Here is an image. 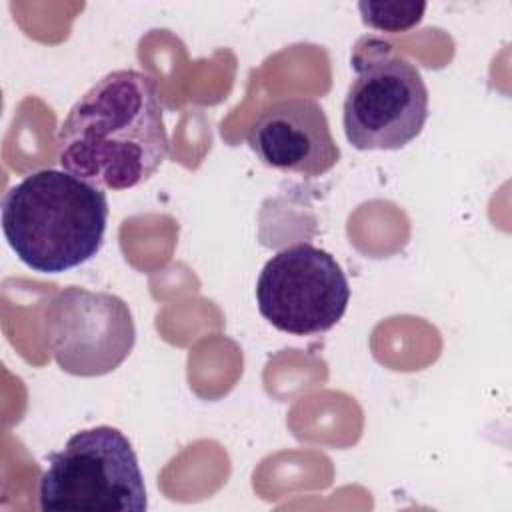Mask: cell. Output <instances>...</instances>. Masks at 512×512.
Segmentation results:
<instances>
[{"mask_svg":"<svg viewBox=\"0 0 512 512\" xmlns=\"http://www.w3.org/2000/svg\"><path fill=\"white\" fill-rule=\"evenodd\" d=\"M56 144L62 168L98 188L146 182L170 152L154 78L132 68L102 76L74 102Z\"/></svg>","mask_w":512,"mask_h":512,"instance_id":"1","label":"cell"},{"mask_svg":"<svg viewBox=\"0 0 512 512\" xmlns=\"http://www.w3.org/2000/svg\"><path fill=\"white\" fill-rule=\"evenodd\" d=\"M108 200L102 188L44 168L14 184L2 198V232L28 268L44 274L72 270L104 244Z\"/></svg>","mask_w":512,"mask_h":512,"instance_id":"2","label":"cell"},{"mask_svg":"<svg viewBox=\"0 0 512 512\" xmlns=\"http://www.w3.org/2000/svg\"><path fill=\"white\" fill-rule=\"evenodd\" d=\"M44 512H142L144 476L130 440L114 426L72 434L48 456L38 486Z\"/></svg>","mask_w":512,"mask_h":512,"instance_id":"3","label":"cell"},{"mask_svg":"<svg viewBox=\"0 0 512 512\" xmlns=\"http://www.w3.org/2000/svg\"><path fill=\"white\" fill-rule=\"evenodd\" d=\"M256 302L260 314L280 332L310 336L342 320L350 286L330 252L296 242L264 264L256 282Z\"/></svg>","mask_w":512,"mask_h":512,"instance_id":"4","label":"cell"},{"mask_svg":"<svg viewBox=\"0 0 512 512\" xmlns=\"http://www.w3.org/2000/svg\"><path fill=\"white\" fill-rule=\"evenodd\" d=\"M358 72L344 98L342 126L356 150H400L428 120V88L406 58L378 52Z\"/></svg>","mask_w":512,"mask_h":512,"instance_id":"5","label":"cell"},{"mask_svg":"<svg viewBox=\"0 0 512 512\" xmlns=\"http://www.w3.org/2000/svg\"><path fill=\"white\" fill-rule=\"evenodd\" d=\"M44 336L62 372L96 378L130 356L136 326L128 304L116 294L68 286L44 310Z\"/></svg>","mask_w":512,"mask_h":512,"instance_id":"6","label":"cell"},{"mask_svg":"<svg viewBox=\"0 0 512 512\" xmlns=\"http://www.w3.org/2000/svg\"><path fill=\"white\" fill-rule=\"evenodd\" d=\"M248 144L264 166L306 178L330 172L340 160L326 112L306 96L268 104L250 126Z\"/></svg>","mask_w":512,"mask_h":512,"instance_id":"7","label":"cell"},{"mask_svg":"<svg viewBox=\"0 0 512 512\" xmlns=\"http://www.w3.org/2000/svg\"><path fill=\"white\" fill-rule=\"evenodd\" d=\"M362 22L380 32H406L414 28L426 10V2L416 0H362L358 2Z\"/></svg>","mask_w":512,"mask_h":512,"instance_id":"8","label":"cell"}]
</instances>
